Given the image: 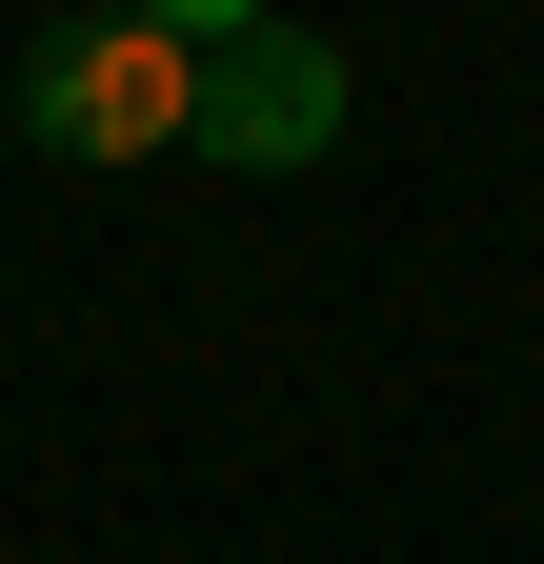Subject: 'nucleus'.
I'll use <instances>...</instances> for the list:
<instances>
[{
	"mask_svg": "<svg viewBox=\"0 0 544 564\" xmlns=\"http://www.w3.org/2000/svg\"><path fill=\"white\" fill-rule=\"evenodd\" d=\"M21 141L41 162H202V21H61L21 61Z\"/></svg>",
	"mask_w": 544,
	"mask_h": 564,
	"instance_id": "f257e3e1",
	"label": "nucleus"
},
{
	"mask_svg": "<svg viewBox=\"0 0 544 564\" xmlns=\"http://www.w3.org/2000/svg\"><path fill=\"white\" fill-rule=\"evenodd\" d=\"M202 21V162H242V182H283L344 141V61H323L303 21H262V0H182Z\"/></svg>",
	"mask_w": 544,
	"mask_h": 564,
	"instance_id": "f03ea898",
	"label": "nucleus"
}]
</instances>
